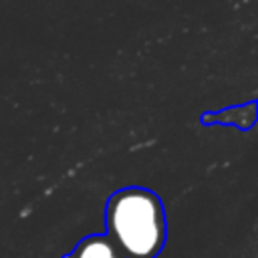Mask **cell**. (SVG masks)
Wrapping results in <instances>:
<instances>
[{"label": "cell", "instance_id": "6da1fadb", "mask_svg": "<svg viewBox=\"0 0 258 258\" xmlns=\"http://www.w3.org/2000/svg\"><path fill=\"white\" fill-rule=\"evenodd\" d=\"M105 236L123 258H157L167 242L163 202L147 187L117 189L105 206Z\"/></svg>", "mask_w": 258, "mask_h": 258}, {"label": "cell", "instance_id": "7a4b0ae2", "mask_svg": "<svg viewBox=\"0 0 258 258\" xmlns=\"http://www.w3.org/2000/svg\"><path fill=\"white\" fill-rule=\"evenodd\" d=\"M200 121H202V125L224 123V125H236L242 131H248L256 121V101H250L246 105L226 107V109H220L214 113H204Z\"/></svg>", "mask_w": 258, "mask_h": 258}, {"label": "cell", "instance_id": "3957f363", "mask_svg": "<svg viewBox=\"0 0 258 258\" xmlns=\"http://www.w3.org/2000/svg\"><path fill=\"white\" fill-rule=\"evenodd\" d=\"M62 258H123V254L105 234H89L81 238Z\"/></svg>", "mask_w": 258, "mask_h": 258}]
</instances>
